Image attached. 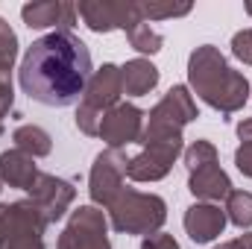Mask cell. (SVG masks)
<instances>
[{
	"instance_id": "obj_6",
	"label": "cell",
	"mask_w": 252,
	"mask_h": 249,
	"mask_svg": "<svg viewBox=\"0 0 252 249\" xmlns=\"http://www.w3.org/2000/svg\"><path fill=\"white\" fill-rule=\"evenodd\" d=\"M76 15L85 21L91 32H112L124 30L129 32L135 24H141V3L135 0H79Z\"/></svg>"
},
{
	"instance_id": "obj_2",
	"label": "cell",
	"mask_w": 252,
	"mask_h": 249,
	"mask_svg": "<svg viewBox=\"0 0 252 249\" xmlns=\"http://www.w3.org/2000/svg\"><path fill=\"white\" fill-rule=\"evenodd\" d=\"M188 79L199 100H205L220 115H235L250 100V82L241 70L223 59L214 44H202L188 59Z\"/></svg>"
},
{
	"instance_id": "obj_1",
	"label": "cell",
	"mask_w": 252,
	"mask_h": 249,
	"mask_svg": "<svg viewBox=\"0 0 252 249\" xmlns=\"http://www.w3.org/2000/svg\"><path fill=\"white\" fill-rule=\"evenodd\" d=\"M91 53L70 30H53L35 38L18 67L24 94L41 106H73L91 79Z\"/></svg>"
},
{
	"instance_id": "obj_17",
	"label": "cell",
	"mask_w": 252,
	"mask_h": 249,
	"mask_svg": "<svg viewBox=\"0 0 252 249\" xmlns=\"http://www.w3.org/2000/svg\"><path fill=\"white\" fill-rule=\"evenodd\" d=\"M121 79H124V94L144 97L158 85V67L150 59H132L121 67Z\"/></svg>"
},
{
	"instance_id": "obj_23",
	"label": "cell",
	"mask_w": 252,
	"mask_h": 249,
	"mask_svg": "<svg viewBox=\"0 0 252 249\" xmlns=\"http://www.w3.org/2000/svg\"><path fill=\"white\" fill-rule=\"evenodd\" d=\"M185 153V164H188V170H199V167H205V164H214L217 161V150H214V144L211 141H193L188 150H182Z\"/></svg>"
},
{
	"instance_id": "obj_21",
	"label": "cell",
	"mask_w": 252,
	"mask_h": 249,
	"mask_svg": "<svg viewBox=\"0 0 252 249\" xmlns=\"http://www.w3.org/2000/svg\"><path fill=\"white\" fill-rule=\"evenodd\" d=\"M190 3H141V18L150 24V21H164V18H182L188 15Z\"/></svg>"
},
{
	"instance_id": "obj_3",
	"label": "cell",
	"mask_w": 252,
	"mask_h": 249,
	"mask_svg": "<svg viewBox=\"0 0 252 249\" xmlns=\"http://www.w3.org/2000/svg\"><path fill=\"white\" fill-rule=\"evenodd\" d=\"M112 229L124 235H156L167 220V205L158 193H144L135 187H124L121 196L109 205Z\"/></svg>"
},
{
	"instance_id": "obj_7",
	"label": "cell",
	"mask_w": 252,
	"mask_h": 249,
	"mask_svg": "<svg viewBox=\"0 0 252 249\" xmlns=\"http://www.w3.org/2000/svg\"><path fill=\"white\" fill-rule=\"evenodd\" d=\"M59 249H112L106 214L97 205H79L64 226Z\"/></svg>"
},
{
	"instance_id": "obj_28",
	"label": "cell",
	"mask_w": 252,
	"mask_h": 249,
	"mask_svg": "<svg viewBox=\"0 0 252 249\" xmlns=\"http://www.w3.org/2000/svg\"><path fill=\"white\" fill-rule=\"evenodd\" d=\"M12 238V205H0V249H6Z\"/></svg>"
},
{
	"instance_id": "obj_22",
	"label": "cell",
	"mask_w": 252,
	"mask_h": 249,
	"mask_svg": "<svg viewBox=\"0 0 252 249\" xmlns=\"http://www.w3.org/2000/svg\"><path fill=\"white\" fill-rule=\"evenodd\" d=\"M15 59H18V35L6 24V18H0V73H9Z\"/></svg>"
},
{
	"instance_id": "obj_25",
	"label": "cell",
	"mask_w": 252,
	"mask_h": 249,
	"mask_svg": "<svg viewBox=\"0 0 252 249\" xmlns=\"http://www.w3.org/2000/svg\"><path fill=\"white\" fill-rule=\"evenodd\" d=\"M235 167L252 179V141H241V147L235 153Z\"/></svg>"
},
{
	"instance_id": "obj_33",
	"label": "cell",
	"mask_w": 252,
	"mask_h": 249,
	"mask_svg": "<svg viewBox=\"0 0 252 249\" xmlns=\"http://www.w3.org/2000/svg\"><path fill=\"white\" fill-rule=\"evenodd\" d=\"M0 190H3V179H0Z\"/></svg>"
},
{
	"instance_id": "obj_14",
	"label": "cell",
	"mask_w": 252,
	"mask_h": 249,
	"mask_svg": "<svg viewBox=\"0 0 252 249\" xmlns=\"http://www.w3.org/2000/svg\"><path fill=\"white\" fill-rule=\"evenodd\" d=\"M226 211L217 202H193L185 211V232L193 244H211L226 229Z\"/></svg>"
},
{
	"instance_id": "obj_13",
	"label": "cell",
	"mask_w": 252,
	"mask_h": 249,
	"mask_svg": "<svg viewBox=\"0 0 252 249\" xmlns=\"http://www.w3.org/2000/svg\"><path fill=\"white\" fill-rule=\"evenodd\" d=\"M21 18L30 30H70L76 24V3L67 0H35L21 6Z\"/></svg>"
},
{
	"instance_id": "obj_15",
	"label": "cell",
	"mask_w": 252,
	"mask_h": 249,
	"mask_svg": "<svg viewBox=\"0 0 252 249\" xmlns=\"http://www.w3.org/2000/svg\"><path fill=\"white\" fill-rule=\"evenodd\" d=\"M190 193L199 199V202H220L226 199L235 187H232V179L226 176V170L214 161V164H205L199 170H193L188 179Z\"/></svg>"
},
{
	"instance_id": "obj_11",
	"label": "cell",
	"mask_w": 252,
	"mask_h": 249,
	"mask_svg": "<svg viewBox=\"0 0 252 249\" xmlns=\"http://www.w3.org/2000/svg\"><path fill=\"white\" fill-rule=\"evenodd\" d=\"M30 199L41 208L47 223H56V220H62L67 214L70 202L76 199V187L70 182H64V179H59V176H50V173L38 170L35 182L30 185Z\"/></svg>"
},
{
	"instance_id": "obj_10",
	"label": "cell",
	"mask_w": 252,
	"mask_h": 249,
	"mask_svg": "<svg viewBox=\"0 0 252 249\" xmlns=\"http://www.w3.org/2000/svg\"><path fill=\"white\" fill-rule=\"evenodd\" d=\"M141 132H144V112L132 103H118L103 115L97 135L109 144V150H124L129 144L141 141Z\"/></svg>"
},
{
	"instance_id": "obj_8",
	"label": "cell",
	"mask_w": 252,
	"mask_h": 249,
	"mask_svg": "<svg viewBox=\"0 0 252 249\" xmlns=\"http://www.w3.org/2000/svg\"><path fill=\"white\" fill-rule=\"evenodd\" d=\"M126 164L129 158L124 156V150H103L94 158L91 176H88V193L94 205H112L121 190H124V179H126Z\"/></svg>"
},
{
	"instance_id": "obj_31",
	"label": "cell",
	"mask_w": 252,
	"mask_h": 249,
	"mask_svg": "<svg viewBox=\"0 0 252 249\" xmlns=\"http://www.w3.org/2000/svg\"><path fill=\"white\" fill-rule=\"evenodd\" d=\"M244 9H247V15L252 18V0H247V3H244Z\"/></svg>"
},
{
	"instance_id": "obj_27",
	"label": "cell",
	"mask_w": 252,
	"mask_h": 249,
	"mask_svg": "<svg viewBox=\"0 0 252 249\" xmlns=\"http://www.w3.org/2000/svg\"><path fill=\"white\" fill-rule=\"evenodd\" d=\"M12 100H15V94H12V79H9V73H0V118L9 115Z\"/></svg>"
},
{
	"instance_id": "obj_32",
	"label": "cell",
	"mask_w": 252,
	"mask_h": 249,
	"mask_svg": "<svg viewBox=\"0 0 252 249\" xmlns=\"http://www.w3.org/2000/svg\"><path fill=\"white\" fill-rule=\"evenodd\" d=\"M0 135H3V124H0Z\"/></svg>"
},
{
	"instance_id": "obj_19",
	"label": "cell",
	"mask_w": 252,
	"mask_h": 249,
	"mask_svg": "<svg viewBox=\"0 0 252 249\" xmlns=\"http://www.w3.org/2000/svg\"><path fill=\"white\" fill-rule=\"evenodd\" d=\"M226 220L235 223L238 229H250L252 226V193L250 190H232L226 196Z\"/></svg>"
},
{
	"instance_id": "obj_12",
	"label": "cell",
	"mask_w": 252,
	"mask_h": 249,
	"mask_svg": "<svg viewBox=\"0 0 252 249\" xmlns=\"http://www.w3.org/2000/svg\"><path fill=\"white\" fill-rule=\"evenodd\" d=\"M44 229L47 217L32 199L12 202V238L6 249H44Z\"/></svg>"
},
{
	"instance_id": "obj_16",
	"label": "cell",
	"mask_w": 252,
	"mask_h": 249,
	"mask_svg": "<svg viewBox=\"0 0 252 249\" xmlns=\"http://www.w3.org/2000/svg\"><path fill=\"white\" fill-rule=\"evenodd\" d=\"M35 176H38V167H35L32 156H27L21 150L0 153V179H3V185L30 190V185L35 182Z\"/></svg>"
},
{
	"instance_id": "obj_24",
	"label": "cell",
	"mask_w": 252,
	"mask_h": 249,
	"mask_svg": "<svg viewBox=\"0 0 252 249\" xmlns=\"http://www.w3.org/2000/svg\"><path fill=\"white\" fill-rule=\"evenodd\" d=\"M232 56L244 64H252V27L232 35Z\"/></svg>"
},
{
	"instance_id": "obj_18",
	"label": "cell",
	"mask_w": 252,
	"mask_h": 249,
	"mask_svg": "<svg viewBox=\"0 0 252 249\" xmlns=\"http://www.w3.org/2000/svg\"><path fill=\"white\" fill-rule=\"evenodd\" d=\"M12 141H15V150L27 153V156H32V158H44V156H50V150H53L50 135H47L41 126H32V124L18 126V129L12 132Z\"/></svg>"
},
{
	"instance_id": "obj_29",
	"label": "cell",
	"mask_w": 252,
	"mask_h": 249,
	"mask_svg": "<svg viewBox=\"0 0 252 249\" xmlns=\"http://www.w3.org/2000/svg\"><path fill=\"white\" fill-rule=\"evenodd\" d=\"M214 249H252V232L235 238V241H226V244H220V247H214Z\"/></svg>"
},
{
	"instance_id": "obj_4",
	"label": "cell",
	"mask_w": 252,
	"mask_h": 249,
	"mask_svg": "<svg viewBox=\"0 0 252 249\" xmlns=\"http://www.w3.org/2000/svg\"><path fill=\"white\" fill-rule=\"evenodd\" d=\"M193 118H199V112H196V103H193L190 91L185 85H173L161 97V103L147 115L141 141H147V138H164V135H182V129Z\"/></svg>"
},
{
	"instance_id": "obj_20",
	"label": "cell",
	"mask_w": 252,
	"mask_h": 249,
	"mask_svg": "<svg viewBox=\"0 0 252 249\" xmlns=\"http://www.w3.org/2000/svg\"><path fill=\"white\" fill-rule=\"evenodd\" d=\"M126 38H129V44H132L138 53H144V56H156V53L161 50V44H164L161 32H158V30H153L147 21L135 24V27L126 32Z\"/></svg>"
},
{
	"instance_id": "obj_26",
	"label": "cell",
	"mask_w": 252,
	"mask_h": 249,
	"mask_svg": "<svg viewBox=\"0 0 252 249\" xmlns=\"http://www.w3.org/2000/svg\"><path fill=\"white\" fill-rule=\"evenodd\" d=\"M141 249H179L173 235H164V232H156V235H147Z\"/></svg>"
},
{
	"instance_id": "obj_30",
	"label": "cell",
	"mask_w": 252,
	"mask_h": 249,
	"mask_svg": "<svg viewBox=\"0 0 252 249\" xmlns=\"http://www.w3.org/2000/svg\"><path fill=\"white\" fill-rule=\"evenodd\" d=\"M238 138H241V141H252V118H247V121L238 124Z\"/></svg>"
},
{
	"instance_id": "obj_9",
	"label": "cell",
	"mask_w": 252,
	"mask_h": 249,
	"mask_svg": "<svg viewBox=\"0 0 252 249\" xmlns=\"http://www.w3.org/2000/svg\"><path fill=\"white\" fill-rule=\"evenodd\" d=\"M121 94H124V79H121V67L112 62H106L100 70L91 73L88 85H85V94H82V103L79 109L103 118L109 109H115L121 103Z\"/></svg>"
},
{
	"instance_id": "obj_5",
	"label": "cell",
	"mask_w": 252,
	"mask_h": 249,
	"mask_svg": "<svg viewBox=\"0 0 252 249\" xmlns=\"http://www.w3.org/2000/svg\"><path fill=\"white\" fill-rule=\"evenodd\" d=\"M144 150L129 158L126 176L132 182H158L170 173L173 161L182 156V135H164V138H147L138 141Z\"/></svg>"
}]
</instances>
